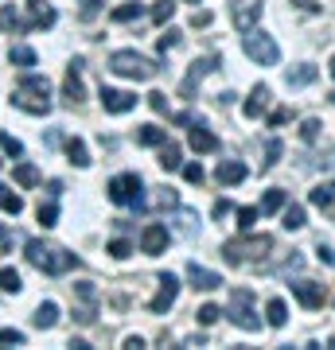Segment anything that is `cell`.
<instances>
[{"label":"cell","mask_w":335,"mask_h":350,"mask_svg":"<svg viewBox=\"0 0 335 350\" xmlns=\"http://www.w3.org/2000/svg\"><path fill=\"white\" fill-rule=\"evenodd\" d=\"M24 257H27V265H36L39 273H47V276H62L78 265L75 253H66L62 245H51V241H39V238H32L24 245Z\"/></svg>","instance_id":"1"},{"label":"cell","mask_w":335,"mask_h":350,"mask_svg":"<svg viewBox=\"0 0 335 350\" xmlns=\"http://www.w3.org/2000/svg\"><path fill=\"white\" fill-rule=\"evenodd\" d=\"M12 105L24 113H36V117H47L51 113V82L43 75H24L16 82V94H12Z\"/></svg>","instance_id":"2"},{"label":"cell","mask_w":335,"mask_h":350,"mask_svg":"<svg viewBox=\"0 0 335 350\" xmlns=\"http://www.w3.org/2000/svg\"><path fill=\"white\" fill-rule=\"evenodd\" d=\"M269 250H273V238H269V234H249V238L226 241L223 257H226V265H230V269H238V265H246V261H261Z\"/></svg>","instance_id":"3"},{"label":"cell","mask_w":335,"mask_h":350,"mask_svg":"<svg viewBox=\"0 0 335 350\" xmlns=\"http://www.w3.org/2000/svg\"><path fill=\"white\" fill-rule=\"evenodd\" d=\"M110 70L121 75V78H133V82H149V78L160 75V63H156V59H145V55H137V51H113Z\"/></svg>","instance_id":"4"},{"label":"cell","mask_w":335,"mask_h":350,"mask_svg":"<svg viewBox=\"0 0 335 350\" xmlns=\"http://www.w3.org/2000/svg\"><path fill=\"white\" fill-rule=\"evenodd\" d=\"M110 199L117 202V206H137V211H145V179H140L137 172H121L110 179Z\"/></svg>","instance_id":"5"},{"label":"cell","mask_w":335,"mask_h":350,"mask_svg":"<svg viewBox=\"0 0 335 350\" xmlns=\"http://www.w3.org/2000/svg\"><path fill=\"white\" fill-rule=\"evenodd\" d=\"M226 315H230V323L242 327V331H261V315L253 312V292H249V288H234V292H230Z\"/></svg>","instance_id":"6"},{"label":"cell","mask_w":335,"mask_h":350,"mask_svg":"<svg viewBox=\"0 0 335 350\" xmlns=\"http://www.w3.org/2000/svg\"><path fill=\"white\" fill-rule=\"evenodd\" d=\"M246 55L253 59V63L261 66H277V59H281V47H277L273 36H265V31H246Z\"/></svg>","instance_id":"7"},{"label":"cell","mask_w":335,"mask_h":350,"mask_svg":"<svg viewBox=\"0 0 335 350\" xmlns=\"http://www.w3.org/2000/svg\"><path fill=\"white\" fill-rule=\"evenodd\" d=\"M261 8H265V0H234V8H230V20H234L238 31H253L261 20Z\"/></svg>","instance_id":"8"},{"label":"cell","mask_w":335,"mask_h":350,"mask_svg":"<svg viewBox=\"0 0 335 350\" xmlns=\"http://www.w3.org/2000/svg\"><path fill=\"white\" fill-rule=\"evenodd\" d=\"M62 101H66L71 109L86 101V86H82V59H75V63L66 66V82H62Z\"/></svg>","instance_id":"9"},{"label":"cell","mask_w":335,"mask_h":350,"mask_svg":"<svg viewBox=\"0 0 335 350\" xmlns=\"http://www.w3.org/2000/svg\"><path fill=\"white\" fill-rule=\"evenodd\" d=\"M168 226L164 222H149L145 230H140V253H149V257H160L164 250H168Z\"/></svg>","instance_id":"10"},{"label":"cell","mask_w":335,"mask_h":350,"mask_svg":"<svg viewBox=\"0 0 335 350\" xmlns=\"http://www.w3.org/2000/svg\"><path fill=\"white\" fill-rule=\"evenodd\" d=\"M219 63H223L219 55H211V59H195V63H191V70H187V78H184V86H179V94H184V98H191L199 82L211 75V70H219Z\"/></svg>","instance_id":"11"},{"label":"cell","mask_w":335,"mask_h":350,"mask_svg":"<svg viewBox=\"0 0 335 350\" xmlns=\"http://www.w3.org/2000/svg\"><path fill=\"white\" fill-rule=\"evenodd\" d=\"M288 288H293V296H297L308 312H316V308L327 304V292H323V284H316V280H297V284H288Z\"/></svg>","instance_id":"12"},{"label":"cell","mask_w":335,"mask_h":350,"mask_svg":"<svg viewBox=\"0 0 335 350\" xmlns=\"http://www.w3.org/2000/svg\"><path fill=\"white\" fill-rule=\"evenodd\" d=\"M175 296H179V280H175L172 273H160V292H156V300L149 304V312L152 315H164L175 304Z\"/></svg>","instance_id":"13"},{"label":"cell","mask_w":335,"mask_h":350,"mask_svg":"<svg viewBox=\"0 0 335 350\" xmlns=\"http://www.w3.org/2000/svg\"><path fill=\"white\" fill-rule=\"evenodd\" d=\"M137 105V94L129 90H113V86H101V109L106 113H129Z\"/></svg>","instance_id":"14"},{"label":"cell","mask_w":335,"mask_h":350,"mask_svg":"<svg viewBox=\"0 0 335 350\" xmlns=\"http://www.w3.org/2000/svg\"><path fill=\"white\" fill-rule=\"evenodd\" d=\"M187 280H191V288H195V292H214V288H223V276L211 273V269H203L199 261L187 265Z\"/></svg>","instance_id":"15"},{"label":"cell","mask_w":335,"mask_h":350,"mask_svg":"<svg viewBox=\"0 0 335 350\" xmlns=\"http://www.w3.org/2000/svg\"><path fill=\"white\" fill-rule=\"evenodd\" d=\"M269 98H273V94H269V86H253L249 90V98H246V105H242V113H246L249 121H258L261 113H265V105H269Z\"/></svg>","instance_id":"16"},{"label":"cell","mask_w":335,"mask_h":350,"mask_svg":"<svg viewBox=\"0 0 335 350\" xmlns=\"http://www.w3.org/2000/svg\"><path fill=\"white\" fill-rule=\"evenodd\" d=\"M187 144L195 152H219V137H214L207 125H199V121H191V137H187Z\"/></svg>","instance_id":"17"},{"label":"cell","mask_w":335,"mask_h":350,"mask_svg":"<svg viewBox=\"0 0 335 350\" xmlns=\"http://www.w3.org/2000/svg\"><path fill=\"white\" fill-rule=\"evenodd\" d=\"M214 179H219L223 187H234V183L246 179V163H242V160H223V163H219V172H214Z\"/></svg>","instance_id":"18"},{"label":"cell","mask_w":335,"mask_h":350,"mask_svg":"<svg viewBox=\"0 0 335 350\" xmlns=\"http://www.w3.org/2000/svg\"><path fill=\"white\" fill-rule=\"evenodd\" d=\"M27 16H32V27H55V8L47 0H27Z\"/></svg>","instance_id":"19"},{"label":"cell","mask_w":335,"mask_h":350,"mask_svg":"<svg viewBox=\"0 0 335 350\" xmlns=\"http://www.w3.org/2000/svg\"><path fill=\"white\" fill-rule=\"evenodd\" d=\"M32 323H36L39 331H51V327L59 323V304H55V300H43V304L36 308V315H32Z\"/></svg>","instance_id":"20"},{"label":"cell","mask_w":335,"mask_h":350,"mask_svg":"<svg viewBox=\"0 0 335 350\" xmlns=\"http://www.w3.org/2000/svg\"><path fill=\"white\" fill-rule=\"evenodd\" d=\"M316 75H320V70H316L312 63H300V66H293V70L285 75V82H288V86H312Z\"/></svg>","instance_id":"21"},{"label":"cell","mask_w":335,"mask_h":350,"mask_svg":"<svg viewBox=\"0 0 335 350\" xmlns=\"http://www.w3.org/2000/svg\"><path fill=\"white\" fill-rule=\"evenodd\" d=\"M160 167H164V172L184 167V152H179V144H172V140H164V144H160Z\"/></svg>","instance_id":"22"},{"label":"cell","mask_w":335,"mask_h":350,"mask_svg":"<svg viewBox=\"0 0 335 350\" xmlns=\"http://www.w3.org/2000/svg\"><path fill=\"white\" fill-rule=\"evenodd\" d=\"M164 140H168V133H164L160 125H140L137 129V144H145V148H160Z\"/></svg>","instance_id":"23"},{"label":"cell","mask_w":335,"mask_h":350,"mask_svg":"<svg viewBox=\"0 0 335 350\" xmlns=\"http://www.w3.org/2000/svg\"><path fill=\"white\" fill-rule=\"evenodd\" d=\"M66 156H71V163H75V167H90V152H86V140L71 137V140H66Z\"/></svg>","instance_id":"24"},{"label":"cell","mask_w":335,"mask_h":350,"mask_svg":"<svg viewBox=\"0 0 335 350\" xmlns=\"http://www.w3.org/2000/svg\"><path fill=\"white\" fill-rule=\"evenodd\" d=\"M265 323H269V327H285L288 323L285 300H269V304H265Z\"/></svg>","instance_id":"25"},{"label":"cell","mask_w":335,"mask_h":350,"mask_svg":"<svg viewBox=\"0 0 335 350\" xmlns=\"http://www.w3.org/2000/svg\"><path fill=\"white\" fill-rule=\"evenodd\" d=\"M0 211L12 214V218H16L20 211H24V199H20V195H16L12 187H4V183H0Z\"/></svg>","instance_id":"26"},{"label":"cell","mask_w":335,"mask_h":350,"mask_svg":"<svg viewBox=\"0 0 335 350\" xmlns=\"http://www.w3.org/2000/svg\"><path fill=\"white\" fill-rule=\"evenodd\" d=\"M199 214L195 211H179V214H175V230H179V234H184V238H195V234H199Z\"/></svg>","instance_id":"27"},{"label":"cell","mask_w":335,"mask_h":350,"mask_svg":"<svg viewBox=\"0 0 335 350\" xmlns=\"http://www.w3.org/2000/svg\"><path fill=\"white\" fill-rule=\"evenodd\" d=\"M285 191L273 187V191H265V199H261V214H277V211H285Z\"/></svg>","instance_id":"28"},{"label":"cell","mask_w":335,"mask_h":350,"mask_svg":"<svg viewBox=\"0 0 335 350\" xmlns=\"http://www.w3.org/2000/svg\"><path fill=\"white\" fill-rule=\"evenodd\" d=\"M8 63L12 66H36V51L24 47V43H16V47L8 51Z\"/></svg>","instance_id":"29"},{"label":"cell","mask_w":335,"mask_h":350,"mask_svg":"<svg viewBox=\"0 0 335 350\" xmlns=\"http://www.w3.org/2000/svg\"><path fill=\"white\" fill-rule=\"evenodd\" d=\"M152 206H160V211H179V195L172 187H160L152 195Z\"/></svg>","instance_id":"30"},{"label":"cell","mask_w":335,"mask_h":350,"mask_svg":"<svg viewBox=\"0 0 335 350\" xmlns=\"http://www.w3.org/2000/svg\"><path fill=\"white\" fill-rule=\"evenodd\" d=\"M140 16H145V4H121V8H113V24H129Z\"/></svg>","instance_id":"31"},{"label":"cell","mask_w":335,"mask_h":350,"mask_svg":"<svg viewBox=\"0 0 335 350\" xmlns=\"http://www.w3.org/2000/svg\"><path fill=\"white\" fill-rule=\"evenodd\" d=\"M20 288H24V280H20V273H16V269H0V292L16 296Z\"/></svg>","instance_id":"32"},{"label":"cell","mask_w":335,"mask_h":350,"mask_svg":"<svg viewBox=\"0 0 335 350\" xmlns=\"http://www.w3.org/2000/svg\"><path fill=\"white\" fill-rule=\"evenodd\" d=\"M304 222H308V218H304V206H285V214H281V226H285V230H300Z\"/></svg>","instance_id":"33"},{"label":"cell","mask_w":335,"mask_h":350,"mask_svg":"<svg viewBox=\"0 0 335 350\" xmlns=\"http://www.w3.org/2000/svg\"><path fill=\"white\" fill-rule=\"evenodd\" d=\"M16 183H20V187H36V183H39V172H36V167H32V163H16Z\"/></svg>","instance_id":"34"},{"label":"cell","mask_w":335,"mask_h":350,"mask_svg":"<svg viewBox=\"0 0 335 350\" xmlns=\"http://www.w3.org/2000/svg\"><path fill=\"white\" fill-rule=\"evenodd\" d=\"M39 226H43V230H51V226H55V222H59V206H55V199H51V202H39Z\"/></svg>","instance_id":"35"},{"label":"cell","mask_w":335,"mask_h":350,"mask_svg":"<svg viewBox=\"0 0 335 350\" xmlns=\"http://www.w3.org/2000/svg\"><path fill=\"white\" fill-rule=\"evenodd\" d=\"M258 218H261V206H242V211H238V230H242V234H249Z\"/></svg>","instance_id":"36"},{"label":"cell","mask_w":335,"mask_h":350,"mask_svg":"<svg viewBox=\"0 0 335 350\" xmlns=\"http://www.w3.org/2000/svg\"><path fill=\"white\" fill-rule=\"evenodd\" d=\"M195 319L203 327H211V323H219V319H223V308H219V304H203V308L195 312Z\"/></svg>","instance_id":"37"},{"label":"cell","mask_w":335,"mask_h":350,"mask_svg":"<svg viewBox=\"0 0 335 350\" xmlns=\"http://www.w3.org/2000/svg\"><path fill=\"white\" fill-rule=\"evenodd\" d=\"M172 16H175V0H156V4H152V20H156V24H168Z\"/></svg>","instance_id":"38"},{"label":"cell","mask_w":335,"mask_h":350,"mask_svg":"<svg viewBox=\"0 0 335 350\" xmlns=\"http://www.w3.org/2000/svg\"><path fill=\"white\" fill-rule=\"evenodd\" d=\"M0 152H4V156H16V160H20V156H24V144H20V140H16L12 133H0Z\"/></svg>","instance_id":"39"},{"label":"cell","mask_w":335,"mask_h":350,"mask_svg":"<svg viewBox=\"0 0 335 350\" xmlns=\"http://www.w3.org/2000/svg\"><path fill=\"white\" fill-rule=\"evenodd\" d=\"M281 140H269V144H265V160H261V172H269V167H277V160H281Z\"/></svg>","instance_id":"40"},{"label":"cell","mask_w":335,"mask_h":350,"mask_svg":"<svg viewBox=\"0 0 335 350\" xmlns=\"http://www.w3.org/2000/svg\"><path fill=\"white\" fill-rule=\"evenodd\" d=\"M0 347H24V331H16V327H0Z\"/></svg>","instance_id":"41"},{"label":"cell","mask_w":335,"mask_h":350,"mask_svg":"<svg viewBox=\"0 0 335 350\" xmlns=\"http://www.w3.org/2000/svg\"><path fill=\"white\" fill-rule=\"evenodd\" d=\"M320 117H308V121H304V125H300V137L308 140V144H316V140H320Z\"/></svg>","instance_id":"42"},{"label":"cell","mask_w":335,"mask_h":350,"mask_svg":"<svg viewBox=\"0 0 335 350\" xmlns=\"http://www.w3.org/2000/svg\"><path fill=\"white\" fill-rule=\"evenodd\" d=\"M172 47H179V31H175V27H168V31L156 39V51H160V55H168Z\"/></svg>","instance_id":"43"},{"label":"cell","mask_w":335,"mask_h":350,"mask_svg":"<svg viewBox=\"0 0 335 350\" xmlns=\"http://www.w3.org/2000/svg\"><path fill=\"white\" fill-rule=\"evenodd\" d=\"M12 27H20V16H16L12 4H4L0 8V31H12Z\"/></svg>","instance_id":"44"},{"label":"cell","mask_w":335,"mask_h":350,"mask_svg":"<svg viewBox=\"0 0 335 350\" xmlns=\"http://www.w3.org/2000/svg\"><path fill=\"white\" fill-rule=\"evenodd\" d=\"M133 253V241H125V238H113L110 241V257H117V261H125Z\"/></svg>","instance_id":"45"},{"label":"cell","mask_w":335,"mask_h":350,"mask_svg":"<svg viewBox=\"0 0 335 350\" xmlns=\"http://www.w3.org/2000/svg\"><path fill=\"white\" fill-rule=\"evenodd\" d=\"M184 179H187V183H203V179H207L203 163H184Z\"/></svg>","instance_id":"46"},{"label":"cell","mask_w":335,"mask_h":350,"mask_svg":"<svg viewBox=\"0 0 335 350\" xmlns=\"http://www.w3.org/2000/svg\"><path fill=\"white\" fill-rule=\"evenodd\" d=\"M308 199L316 202V206H332V187H316V191L308 195Z\"/></svg>","instance_id":"47"},{"label":"cell","mask_w":335,"mask_h":350,"mask_svg":"<svg viewBox=\"0 0 335 350\" xmlns=\"http://www.w3.org/2000/svg\"><path fill=\"white\" fill-rule=\"evenodd\" d=\"M149 105H152L156 113H168V94H160V90H152V94H149Z\"/></svg>","instance_id":"48"},{"label":"cell","mask_w":335,"mask_h":350,"mask_svg":"<svg viewBox=\"0 0 335 350\" xmlns=\"http://www.w3.org/2000/svg\"><path fill=\"white\" fill-rule=\"evenodd\" d=\"M78 4H82V16L90 20V16H98V12H101V4H106V0H78Z\"/></svg>","instance_id":"49"},{"label":"cell","mask_w":335,"mask_h":350,"mask_svg":"<svg viewBox=\"0 0 335 350\" xmlns=\"http://www.w3.org/2000/svg\"><path fill=\"white\" fill-rule=\"evenodd\" d=\"M316 253H320V261H323V265H332V269H335V250L327 245V241H320V250H316Z\"/></svg>","instance_id":"50"},{"label":"cell","mask_w":335,"mask_h":350,"mask_svg":"<svg viewBox=\"0 0 335 350\" xmlns=\"http://www.w3.org/2000/svg\"><path fill=\"white\" fill-rule=\"evenodd\" d=\"M8 245H12V230H8V226L0 222V257L8 253Z\"/></svg>","instance_id":"51"},{"label":"cell","mask_w":335,"mask_h":350,"mask_svg":"<svg viewBox=\"0 0 335 350\" xmlns=\"http://www.w3.org/2000/svg\"><path fill=\"white\" fill-rule=\"evenodd\" d=\"M293 4H297L300 12H308V16H316V12H320V4H316V0H293Z\"/></svg>","instance_id":"52"},{"label":"cell","mask_w":335,"mask_h":350,"mask_svg":"<svg viewBox=\"0 0 335 350\" xmlns=\"http://www.w3.org/2000/svg\"><path fill=\"white\" fill-rule=\"evenodd\" d=\"M288 117H293V113H288V109H277L273 117H269V125H273V129H277V125H285Z\"/></svg>","instance_id":"53"},{"label":"cell","mask_w":335,"mask_h":350,"mask_svg":"<svg viewBox=\"0 0 335 350\" xmlns=\"http://www.w3.org/2000/svg\"><path fill=\"white\" fill-rule=\"evenodd\" d=\"M211 24V12H195L191 16V27H207Z\"/></svg>","instance_id":"54"},{"label":"cell","mask_w":335,"mask_h":350,"mask_svg":"<svg viewBox=\"0 0 335 350\" xmlns=\"http://www.w3.org/2000/svg\"><path fill=\"white\" fill-rule=\"evenodd\" d=\"M125 347H129V350H140V347H145V338H140V335H129V338H125Z\"/></svg>","instance_id":"55"},{"label":"cell","mask_w":335,"mask_h":350,"mask_svg":"<svg viewBox=\"0 0 335 350\" xmlns=\"http://www.w3.org/2000/svg\"><path fill=\"white\" fill-rule=\"evenodd\" d=\"M327 70H332V78H335V55H332V66H327Z\"/></svg>","instance_id":"56"},{"label":"cell","mask_w":335,"mask_h":350,"mask_svg":"<svg viewBox=\"0 0 335 350\" xmlns=\"http://www.w3.org/2000/svg\"><path fill=\"white\" fill-rule=\"evenodd\" d=\"M187 4H199V0H187Z\"/></svg>","instance_id":"57"},{"label":"cell","mask_w":335,"mask_h":350,"mask_svg":"<svg viewBox=\"0 0 335 350\" xmlns=\"http://www.w3.org/2000/svg\"><path fill=\"white\" fill-rule=\"evenodd\" d=\"M332 105H335V94H332Z\"/></svg>","instance_id":"58"}]
</instances>
